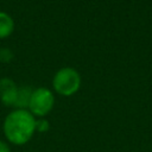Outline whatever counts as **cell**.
Returning <instances> with one entry per match:
<instances>
[{"label":"cell","instance_id":"obj_1","mask_svg":"<svg viewBox=\"0 0 152 152\" xmlns=\"http://www.w3.org/2000/svg\"><path fill=\"white\" fill-rule=\"evenodd\" d=\"M4 135L12 145H25L36 133V118L28 109H13L10 112L2 125Z\"/></svg>","mask_w":152,"mask_h":152},{"label":"cell","instance_id":"obj_2","mask_svg":"<svg viewBox=\"0 0 152 152\" xmlns=\"http://www.w3.org/2000/svg\"><path fill=\"white\" fill-rule=\"evenodd\" d=\"M81 87V75L71 66H63L56 71L52 78L53 90L62 96H71Z\"/></svg>","mask_w":152,"mask_h":152},{"label":"cell","instance_id":"obj_3","mask_svg":"<svg viewBox=\"0 0 152 152\" xmlns=\"http://www.w3.org/2000/svg\"><path fill=\"white\" fill-rule=\"evenodd\" d=\"M55 101H56L55 94L49 88L39 87L32 90L27 109L36 119L45 118L52 110L55 106Z\"/></svg>","mask_w":152,"mask_h":152},{"label":"cell","instance_id":"obj_4","mask_svg":"<svg viewBox=\"0 0 152 152\" xmlns=\"http://www.w3.org/2000/svg\"><path fill=\"white\" fill-rule=\"evenodd\" d=\"M18 88L19 87L17 86V83L8 77H4L0 80V100L5 106L14 107Z\"/></svg>","mask_w":152,"mask_h":152},{"label":"cell","instance_id":"obj_5","mask_svg":"<svg viewBox=\"0 0 152 152\" xmlns=\"http://www.w3.org/2000/svg\"><path fill=\"white\" fill-rule=\"evenodd\" d=\"M14 31V20L13 18L4 11H0V39L10 37Z\"/></svg>","mask_w":152,"mask_h":152},{"label":"cell","instance_id":"obj_6","mask_svg":"<svg viewBox=\"0 0 152 152\" xmlns=\"http://www.w3.org/2000/svg\"><path fill=\"white\" fill-rule=\"evenodd\" d=\"M32 90L33 89H31L27 86L19 87L18 88V94H17V100H15V103H14L13 108L14 109H27Z\"/></svg>","mask_w":152,"mask_h":152},{"label":"cell","instance_id":"obj_7","mask_svg":"<svg viewBox=\"0 0 152 152\" xmlns=\"http://www.w3.org/2000/svg\"><path fill=\"white\" fill-rule=\"evenodd\" d=\"M50 128V122L45 118H38L36 119V132L38 133H45Z\"/></svg>","mask_w":152,"mask_h":152},{"label":"cell","instance_id":"obj_8","mask_svg":"<svg viewBox=\"0 0 152 152\" xmlns=\"http://www.w3.org/2000/svg\"><path fill=\"white\" fill-rule=\"evenodd\" d=\"M13 59V52L7 49V48H2L0 49V62L1 63H8Z\"/></svg>","mask_w":152,"mask_h":152},{"label":"cell","instance_id":"obj_9","mask_svg":"<svg viewBox=\"0 0 152 152\" xmlns=\"http://www.w3.org/2000/svg\"><path fill=\"white\" fill-rule=\"evenodd\" d=\"M0 152H11L10 145L4 140H0Z\"/></svg>","mask_w":152,"mask_h":152}]
</instances>
